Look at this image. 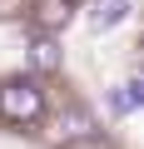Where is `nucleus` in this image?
Masks as SVG:
<instances>
[{"label":"nucleus","mask_w":144,"mask_h":149,"mask_svg":"<svg viewBox=\"0 0 144 149\" xmlns=\"http://www.w3.org/2000/svg\"><path fill=\"white\" fill-rule=\"evenodd\" d=\"M30 20H35L40 35H55V30H65L70 20H75V0H35Z\"/></svg>","instance_id":"2"},{"label":"nucleus","mask_w":144,"mask_h":149,"mask_svg":"<svg viewBox=\"0 0 144 149\" xmlns=\"http://www.w3.org/2000/svg\"><path fill=\"white\" fill-rule=\"evenodd\" d=\"M65 134H90V114L85 109H75V114H70V129Z\"/></svg>","instance_id":"6"},{"label":"nucleus","mask_w":144,"mask_h":149,"mask_svg":"<svg viewBox=\"0 0 144 149\" xmlns=\"http://www.w3.org/2000/svg\"><path fill=\"white\" fill-rule=\"evenodd\" d=\"M139 95H144V90H139V80H129V85H119V90H114L109 109H114V114H129V109L139 104Z\"/></svg>","instance_id":"5"},{"label":"nucleus","mask_w":144,"mask_h":149,"mask_svg":"<svg viewBox=\"0 0 144 149\" xmlns=\"http://www.w3.org/2000/svg\"><path fill=\"white\" fill-rule=\"evenodd\" d=\"M30 65H35L40 74H50V70H60V45H55V35H40V40L30 45Z\"/></svg>","instance_id":"4"},{"label":"nucleus","mask_w":144,"mask_h":149,"mask_svg":"<svg viewBox=\"0 0 144 149\" xmlns=\"http://www.w3.org/2000/svg\"><path fill=\"white\" fill-rule=\"evenodd\" d=\"M85 20H90V30H95V35H104V30H114V25H124V20H129V0H90Z\"/></svg>","instance_id":"3"},{"label":"nucleus","mask_w":144,"mask_h":149,"mask_svg":"<svg viewBox=\"0 0 144 149\" xmlns=\"http://www.w3.org/2000/svg\"><path fill=\"white\" fill-rule=\"evenodd\" d=\"M45 114V95L35 80H5L0 85V119L5 124H35Z\"/></svg>","instance_id":"1"}]
</instances>
